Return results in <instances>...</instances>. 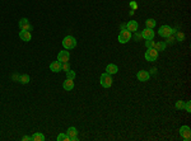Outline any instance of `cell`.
<instances>
[{
	"instance_id": "obj_1",
	"label": "cell",
	"mask_w": 191,
	"mask_h": 141,
	"mask_svg": "<svg viewBox=\"0 0 191 141\" xmlns=\"http://www.w3.org/2000/svg\"><path fill=\"white\" fill-rule=\"evenodd\" d=\"M63 46H64L65 50H73L76 46V40L73 36H66L63 40Z\"/></svg>"
},
{
	"instance_id": "obj_2",
	"label": "cell",
	"mask_w": 191,
	"mask_h": 141,
	"mask_svg": "<svg viewBox=\"0 0 191 141\" xmlns=\"http://www.w3.org/2000/svg\"><path fill=\"white\" fill-rule=\"evenodd\" d=\"M99 83H101V85L103 88H110L112 85V76L107 73H104L101 75V78H99Z\"/></svg>"
},
{
	"instance_id": "obj_3",
	"label": "cell",
	"mask_w": 191,
	"mask_h": 141,
	"mask_svg": "<svg viewBox=\"0 0 191 141\" xmlns=\"http://www.w3.org/2000/svg\"><path fill=\"white\" fill-rule=\"evenodd\" d=\"M173 33H176V29L171 28L170 26H162L159 28V31H158V35L161 37H163V38H166V37H168V36L173 35Z\"/></svg>"
},
{
	"instance_id": "obj_4",
	"label": "cell",
	"mask_w": 191,
	"mask_h": 141,
	"mask_svg": "<svg viewBox=\"0 0 191 141\" xmlns=\"http://www.w3.org/2000/svg\"><path fill=\"white\" fill-rule=\"evenodd\" d=\"M131 32H129L127 29H122L120 32V35H118V42L120 43H127L129 41L131 40Z\"/></svg>"
},
{
	"instance_id": "obj_5",
	"label": "cell",
	"mask_w": 191,
	"mask_h": 141,
	"mask_svg": "<svg viewBox=\"0 0 191 141\" xmlns=\"http://www.w3.org/2000/svg\"><path fill=\"white\" fill-rule=\"evenodd\" d=\"M144 57L147 61H155L157 59H158V51H157L155 48H148V51L145 52Z\"/></svg>"
},
{
	"instance_id": "obj_6",
	"label": "cell",
	"mask_w": 191,
	"mask_h": 141,
	"mask_svg": "<svg viewBox=\"0 0 191 141\" xmlns=\"http://www.w3.org/2000/svg\"><path fill=\"white\" fill-rule=\"evenodd\" d=\"M180 135L185 141H190V139H191V130H190L189 126H182V127L180 129Z\"/></svg>"
},
{
	"instance_id": "obj_7",
	"label": "cell",
	"mask_w": 191,
	"mask_h": 141,
	"mask_svg": "<svg viewBox=\"0 0 191 141\" xmlns=\"http://www.w3.org/2000/svg\"><path fill=\"white\" fill-rule=\"evenodd\" d=\"M18 26H19V28H21V31H28V32L32 31V26L30 24V22H28L27 18H22V19L18 22Z\"/></svg>"
},
{
	"instance_id": "obj_8",
	"label": "cell",
	"mask_w": 191,
	"mask_h": 141,
	"mask_svg": "<svg viewBox=\"0 0 191 141\" xmlns=\"http://www.w3.org/2000/svg\"><path fill=\"white\" fill-rule=\"evenodd\" d=\"M69 59H70L69 51H60L59 55H57V61H60L61 64L63 62H69Z\"/></svg>"
},
{
	"instance_id": "obj_9",
	"label": "cell",
	"mask_w": 191,
	"mask_h": 141,
	"mask_svg": "<svg viewBox=\"0 0 191 141\" xmlns=\"http://www.w3.org/2000/svg\"><path fill=\"white\" fill-rule=\"evenodd\" d=\"M66 135L69 136L70 141H78V130H76L75 127H69L68 131H66Z\"/></svg>"
},
{
	"instance_id": "obj_10",
	"label": "cell",
	"mask_w": 191,
	"mask_h": 141,
	"mask_svg": "<svg viewBox=\"0 0 191 141\" xmlns=\"http://www.w3.org/2000/svg\"><path fill=\"white\" fill-rule=\"evenodd\" d=\"M149 76H150L149 71H145V70H140V71H138V74H136V78L139 82H148L149 80Z\"/></svg>"
},
{
	"instance_id": "obj_11",
	"label": "cell",
	"mask_w": 191,
	"mask_h": 141,
	"mask_svg": "<svg viewBox=\"0 0 191 141\" xmlns=\"http://www.w3.org/2000/svg\"><path fill=\"white\" fill-rule=\"evenodd\" d=\"M138 27H139V24H138V22H135V21H129L125 24V28L129 32H131V33H135L138 31Z\"/></svg>"
},
{
	"instance_id": "obj_12",
	"label": "cell",
	"mask_w": 191,
	"mask_h": 141,
	"mask_svg": "<svg viewBox=\"0 0 191 141\" xmlns=\"http://www.w3.org/2000/svg\"><path fill=\"white\" fill-rule=\"evenodd\" d=\"M141 36H143V38H145V40H153L154 38V31H153L152 28H145V29L141 32Z\"/></svg>"
},
{
	"instance_id": "obj_13",
	"label": "cell",
	"mask_w": 191,
	"mask_h": 141,
	"mask_svg": "<svg viewBox=\"0 0 191 141\" xmlns=\"http://www.w3.org/2000/svg\"><path fill=\"white\" fill-rule=\"evenodd\" d=\"M19 37H21L22 41L30 42L31 38H32V35H31V32H28V31H21L19 32Z\"/></svg>"
},
{
	"instance_id": "obj_14",
	"label": "cell",
	"mask_w": 191,
	"mask_h": 141,
	"mask_svg": "<svg viewBox=\"0 0 191 141\" xmlns=\"http://www.w3.org/2000/svg\"><path fill=\"white\" fill-rule=\"evenodd\" d=\"M50 70L54 73H60L61 71V62L60 61H54L50 64Z\"/></svg>"
},
{
	"instance_id": "obj_15",
	"label": "cell",
	"mask_w": 191,
	"mask_h": 141,
	"mask_svg": "<svg viewBox=\"0 0 191 141\" xmlns=\"http://www.w3.org/2000/svg\"><path fill=\"white\" fill-rule=\"evenodd\" d=\"M117 71H118V68H117L115 64H108L107 66H106V73L110 74V75L117 74Z\"/></svg>"
},
{
	"instance_id": "obj_16",
	"label": "cell",
	"mask_w": 191,
	"mask_h": 141,
	"mask_svg": "<svg viewBox=\"0 0 191 141\" xmlns=\"http://www.w3.org/2000/svg\"><path fill=\"white\" fill-rule=\"evenodd\" d=\"M63 88L65 89V90H71V89L74 88V80L66 78V80L63 83Z\"/></svg>"
},
{
	"instance_id": "obj_17",
	"label": "cell",
	"mask_w": 191,
	"mask_h": 141,
	"mask_svg": "<svg viewBox=\"0 0 191 141\" xmlns=\"http://www.w3.org/2000/svg\"><path fill=\"white\" fill-rule=\"evenodd\" d=\"M32 140L33 141H44L45 140V136L42 135L41 132H36L32 135Z\"/></svg>"
},
{
	"instance_id": "obj_18",
	"label": "cell",
	"mask_w": 191,
	"mask_h": 141,
	"mask_svg": "<svg viewBox=\"0 0 191 141\" xmlns=\"http://www.w3.org/2000/svg\"><path fill=\"white\" fill-rule=\"evenodd\" d=\"M30 80H31V78H30L28 74H23V75H21V78H19V82H21L22 84H28Z\"/></svg>"
},
{
	"instance_id": "obj_19",
	"label": "cell",
	"mask_w": 191,
	"mask_h": 141,
	"mask_svg": "<svg viewBox=\"0 0 191 141\" xmlns=\"http://www.w3.org/2000/svg\"><path fill=\"white\" fill-rule=\"evenodd\" d=\"M155 24H157V22H155L154 19H152V18H149V19L145 21V26H147V28H152V29H154Z\"/></svg>"
},
{
	"instance_id": "obj_20",
	"label": "cell",
	"mask_w": 191,
	"mask_h": 141,
	"mask_svg": "<svg viewBox=\"0 0 191 141\" xmlns=\"http://www.w3.org/2000/svg\"><path fill=\"white\" fill-rule=\"evenodd\" d=\"M154 48L158 51V52H159V51H163L166 48V43H164V42H157V43L154 45Z\"/></svg>"
},
{
	"instance_id": "obj_21",
	"label": "cell",
	"mask_w": 191,
	"mask_h": 141,
	"mask_svg": "<svg viewBox=\"0 0 191 141\" xmlns=\"http://www.w3.org/2000/svg\"><path fill=\"white\" fill-rule=\"evenodd\" d=\"M176 41H178V42H182L185 40V35L182 33V32H176Z\"/></svg>"
},
{
	"instance_id": "obj_22",
	"label": "cell",
	"mask_w": 191,
	"mask_h": 141,
	"mask_svg": "<svg viewBox=\"0 0 191 141\" xmlns=\"http://www.w3.org/2000/svg\"><path fill=\"white\" fill-rule=\"evenodd\" d=\"M57 141H70V139L66 134H60L59 136H57Z\"/></svg>"
},
{
	"instance_id": "obj_23",
	"label": "cell",
	"mask_w": 191,
	"mask_h": 141,
	"mask_svg": "<svg viewBox=\"0 0 191 141\" xmlns=\"http://www.w3.org/2000/svg\"><path fill=\"white\" fill-rule=\"evenodd\" d=\"M66 78L68 79H71V80H74L75 79V71H73V70H68V71H66Z\"/></svg>"
},
{
	"instance_id": "obj_24",
	"label": "cell",
	"mask_w": 191,
	"mask_h": 141,
	"mask_svg": "<svg viewBox=\"0 0 191 141\" xmlns=\"http://www.w3.org/2000/svg\"><path fill=\"white\" fill-rule=\"evenodd\" d=\"M154 45H155V42L153 40H147V42H145L147 48H154Z\"/></svg>"
},
{
	"instance_id": "obj_25",
	"label": "cell",
	"mask_w": 191,
	"mask_h": 141,
	"mask_svg": "<svg viewBox=\"0 0 191 141\" xmlns=\"http://www.w3.org/2000/svg\"><path fill=\"white\" fill-rule=\"evenodd\" d=\"M185 107V102L184 101H177L176 102V109H184Z\"/></svg>"
},
{
	"instance_id": "obj_26",
	"label": "cell",
	"mask_w": 191,
	"mask_h": 141,
	"mask_svg": "<svg viewBox=\"0 0 191 141\" xmlns=\"http://www.w3.org/2000/svg\"><path fill=\"white\" fill-rule=\"evenodd\" d=\"M68 70H70L69 62H63L61 64V71H68Z\"/></svg>"
},
{
	"instance_id": "obj_27",
	"label": "cell",
	"mask_w": 191,
	"mask_h": 141,
	"mask_svg": "<svg viewBox=\"0 0 191 141\" xmlns=\"http://www.w3.org/2000/svg\"><path fill=\"white\" fill-rule=\"evenodd\" d=\"M184 109H185L186 112H189V113L191 112V102H190V101L185 103V107H184Z\"/></svg>"
},
{
	"instance_id": "obj_28",
	"label": "cell",
	"mask_w": 191,
	"mask_h": 141,
	"mask_svg": "<svg viewBox=\"0 0 191 141\" xmlns=\"http://www.w3.org/2000/svg\"><path fill=\"white\" fill-rule=\"evenodd\" d=\"M167 38V43H172V42H175L176 41V38H175V36H168V37H166Z\"/></svg>"
},
{
	"instance_id": "obj_29",
	"label": "cell",
	"mask_w": 191,
	"mask_h": 141,
	"mask_svg": "<svg viewBox=\"0 0 191 141\" xmlns=\"http://www.w3.org/2000/svg\"><path fill=\"white\" fill-rule=\"evenodd\" d=\"M22 140L23 141H30V140H32V136H23Z\"/></svg>"
},
{
	"instance_id": "obj_30",
	"label": "cell",
	"mask_w": 191,
	"mask_h": 141,
	"mask_svg": "<svg viewBox=\"0 0 191 141\" xmlns=\"http://www.w3.org/2000/svg\"><path fill=\"white\" fill-rule=\"evenodd\" d=\"M130 7L133 8V10H134V9H136V8H138V5H136V3H134V1H131V3H130Z\"/></svg>"
},
{
	"instance_id": "obj_31",
	"label": "cell",
	"mask_w": 191,
	"mask_h": 141,
	"mask_svg": "<svg viewBox=\"0 0 191 141\" xmlns=\"http://www.w3.org/2000/svg\"><path fill=\"white\" fill-rule=\"evenodd\" d=\"M139 38H143L141 33H140V35H136V37H135V40H136V41H139Z\"/></svg>"
}]
</instances>
